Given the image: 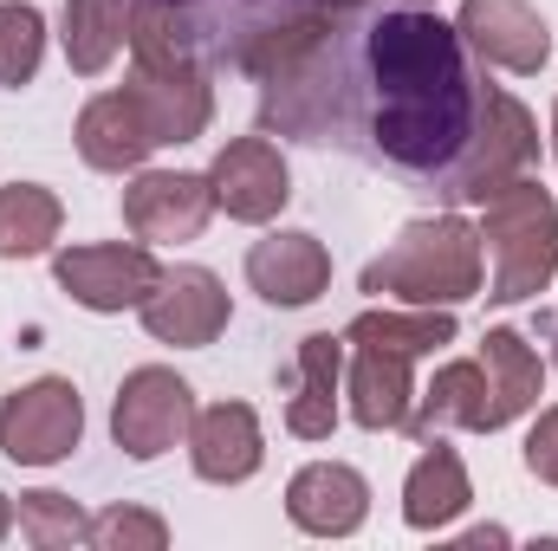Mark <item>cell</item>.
Here are the masks:
<instances>
[{"label": "cell", "mask_w": 558, "mask_h": 551, "mask_svg": "<svg viewBox=\"0 0 558 551\" xmlns=\"http://www.w3.org/2000/svg\"><path fill=\"white\" fill-rule=\"evenodd\" d=\"M371 78L377 149L403 169H448L474 131V78L461 59V33L422 7L384 13L371 26Z\"/></svg>", "instance_id": "1"}, {"label": "cell", "mask_w": 558, "mask_h": 551, "mask_svg": "<svg viewBox=\"0 0 558 551\" xmlns=\"http://www.w3.org/2000/svg\"><path fill=\"white\" fill-rule=\"evenodd\" d=\"M371 298H397V305H461L481 292V228L461 215H428L410 221L357 279Z\"/></svg>", "instance_id": "2"}, {"label": "cell", "mask_w": 558, "mask_h": 551, "mask_svg": "<svg viewBox=\"0 0 558 551\" xmlns=\"http://www.w3.org/2000/svg\"><path fill=\"white\" fill-rule=\"evenodd\" d=\"M481 247H487V298L494 305H520L533 292H546L558 273V201L553 188H539L533 175L507 182L500 195L481 201Z\"/></svg>", "instance_id": "3"}, {"label": "cell", "mask_w": 558, "mask_h": 551, "mask_svg": "<svg viewBox=\"0 0 558 551\" xmlns=\"http://www.w3.org/2000/svg\"><path fill=\"white\" fill-rule=\"evenodd\" d=\"M533 162H539L533 111L500 85H474V131L461 143V156L448 162V195L454 201H487L507 182H520Z\"/></svg>", "instance_id": "4"}, {"label": "cell", "mask_w": 558, "mask_h": 551, "mask_svg": "<svg viewBox=\"0 0 558 551\" xmlns=\"http://www.w3.org/2000/svg\"><path fill=\"white\" fill-rule=\"evenodd\" d=\"M85 434V403L65 377H39L0 403V454L20 467H52L78 448Z\"/></svg>", "instance_id": "5"}, {"label": "cell", "mask_w": 558, "mask_h": 551, "mask_svg": "<svg viewBox=\"0 0 558 551\" xmlns=\"http://www.w3.org/2000/svg\"><path fill=\"white\" fill-rule=\"evenodd\" d=\"M189 428H195V390H189L175 370L143 364V370L124 377V390H118V403H111V434H118V448H124L131 461L169 454L175 441H189Z\"/></svg>", "instance_id": "6"}, {"label": "cell", "mask_w": 558, "mask_h": 551, "mask_svg": "<svg viewBox=\"0 0 558 551\" xmlns=\"http://www.w3.org/2000/svg\"><path fill=\"white\" fill-rule=\"evenodd\" d=\"M52 279L85 305V311H137L143 298L156 292V254L149 247H124V241H105V247H65L52 254Z\"/></svg>", "instance_id": "7"}, {"label": "cell", "mask_w": 558, "mask_h": 551, "mask_svg": "<svg viewBox=\"0 0 558 551\" xmlns=\"http://www.w3.org/2000/svg\"><path fill=\"white\" fill-rule=\"evenodd\" d=\"M143 331L156 344H175V351H202L228 331V285L208 273V267H162L156 292L137 305Z\"/></svg>", "instance_id": "8"}, {"label": "cell", "mask_w": 558, "mask_h": 551, "mask_svg": "<svg viewBox=\"0 0 558 551\" xmlns=\"http://www.w3.org/2000/svg\"><path fill=\"white\" fill-rule=\"evenodd\" d=\"M208 215H215V188L208 175L189 169H143L124 188V228L143 247H182L208 228Z\"/></svg>", "instance_id": "9"}, {"label": "cell", "mask_w": 558, "mask_h": 551, "mask_svg": "<svg viewBox=\"0 0 558 551\" xmlns=\"http://www.w3.org/2000/svg\"><path fill=\"white\" fill-rule=\"evenodd\" d=\"M454 33H461V46H474L487 65L520 72V78H533V72L553 59V26H546L539 7H526V0H461Z\"/></svg>", "instance_id": "10"}, {"label": "cell", "mask_w": 558, "mask_h": 551, "mask_svg": "<svg viewBox=\"0 0 558 551\" xmlns=\"http://www.w3.org/2000/svg\"><path fill=\"white\" fill-rule=\"evenodd\" d=\"M208 188H215V208H228V221H247V228L274 221L292 201V175H286V162H279V149L267 137L228 143L215 156V169H208Z\"/></svg>", "instance_id": "11"}, {"label": "cell", "mask_w": 558, "mask_h": 551, "mask_svg": "<svg viewBox=\"0 0 558 551\" xmlns=\"http://www.w3.org/2000/svg\"><path fill=\"white\" fill-rule=\"evenodd\" d=\"M286 519L299 532H312V539H351L371 519V487L344 461H312L286 487Z\"/></svg>", "instance_id": "12"}, {"label": "cell", "mask_w": 558, "mask_h": 551, "mask_svg": "<svg viewBox=\"0 0 558 551\" xmlns=\"http://www.w3.org/2000/svg\"><path fill=\"white\" fill-rule=\"evenodd\" d=\"M189 461L208 487H241L260 474L267 461V441H260V415L247 403H215V409H195L189 428Z\"/></svg>", "instance_id": "13"}, {"label": "cell", "mask_w": 558, "mask_h": 551, "mask_svg": "<svg viewBox=\"0 0 558 551\" xmlns=\"http://www.w3.org/2000/svg\"><path fill=\"white\" fill-rule=\"evenodd\" d=\"M124 91L143 105L156 143H195L215 118V91L202 65H137Z\"/></svg>", "instance_id": "14"}, {"label": "cell", "mask_w": 558, "mask_h": 551, "mask_svg": "<svg viewBox=\"0 0 558 551\" xmlns=\"http://www.w3.org/2000/svg\"><path fill=\"white\" fill-rule=\"evenodd\" d=\"M247 285L279 311H299L331 285V254L312 234H267L247 247Z\"/></svg>", "instance_id": "15"}, {"label": "cell", "mask_w": 558, "mask_h": 551, "mask_svg": "<svg viewBox=\"0 0 558 551\" xmlns=\"http://www.w3.org/2000/svg\"><path fill=\"white\" fill-rule=\"evenodd\" d=\"M78 156L92 162V169H105V175H124V169H143L149 162V149H162L156 131H149V118H143V105L131 91H105V98H92L85 111H78Z\"/></svg>", "instance_id": "16"}, {"label": "cell", "mask_w": 558, "mask_h": 551, "mask_svg": "<svg viewBox=\"0 0 558 551\" xmlns=\"http://www.w3.org/2000/svg\"><path fill=\"white\" fill-rule=\"evenodd\" d=\"M410 364H416V357L357 344L351 377H344V390H351V421H357V428L390 434V428L410 421V409H416V377H410Z\"/></svg>", "instance_id": "17"}, {"label": "cell", "mask_w": 558, "mask_h": 551, "mask_svg": "<svg viewBox=\"0 0 558 551\" xmlns=\"http://www.w3.org/2000/svg\"><path fill=\"white\" fill-rule=\"evenodd\" d=\"M481 370H487V434L520 421L539 403V390H546V364H539V351L513 325H494L481 338Z\"/></svg>", "instance_id": "18"}, {"label": "cell", "mask_w": 558, "mask_h": 551, "mask_svg": "<svg viewBox=\"0 0 558 551\" xmlns=\"http://www.w3.org/2000/svg\"><path fill=\"white\" fill-rule=\"evenodd\" d=\"M468 500H474V487H468L461 454L448 441H428L416 454V467H410V480H403V519H410V532H448L468 513Z\"/></svg>", "instance_id": "19"}, {"label": "cell", "mask_w": 558, "mask_h": 551, "mask_svg": "<svg viewBox=\"0 0 558 551\" xmlns=\"http://www.w3.org/2000/svg\"><path fill=\"white\" fill-rule=\"evenodd\" d=\"M338 383H344V338L331 331L299 338V396L286 403V428L299 441H325L338 428Z\"/></svg>", "instance_id": "20"}, {"label": "cell", "mask_w": 558, "mask_h": 551, "mask_svg": "<svg viewBox=\"0 0 558 551\" xmlns=\"http://www.w3.org/2000/svg\"><path fill=\"white\" fill-rule=\"evenodd\" d=\"M416 441H435V428H468V434H487V370L481 357H461V364H441L428 377V390L416 396V409L403 421Z\"/></svg>", "instance_id": "21"}, {"label": "cell", "mask_w": 558, "mask_h": 551, "mask_svg": "<svg viewBox=\"0 0 558 551\" xmlns=\"http://www.w3.org/2000/svg\"><path fill=\"white\" fill-rule=\"evenodd\" d=\"M344 344H377L397 357H428L441 344H454V311L448 305H416V311H357Z\"/></svg>", "instance_id": "22"}, {"label": "cell", "mask_w": 558, "mask_h": 551, "mask_svg": "<svg viewBox=\"0 0 558 551\" xmlns=\"http://www.w3.org/2000/svg\"><path fill=\"white\" fill-rule=\"evenodd\" d=\"M59 195L39 188V182H13L0 188V260H39L52 241H59Z\"/></svg>", "instance_id": "23"}, {"label": "cell", "mask_w": 558, "mask_h": 551, "mask_svg": "<svg viewBox=\"0 0 558 551\" xmlns=\"http://www.w3.org/2000/svg\"><path fill=\"white\" fill-rule=\"evenodd\" d=\"M124 33H131V7L124 0H65V33L59 39H65V59H72L78 78H98L118 59Z\"/></svg>", "instance_id": "24"}, {"label": "cell", "mask_w": 558, "mask_h": 551, "mask_svg": "<svg viewBox=\"0 0 558 551\" xmlns=\"http://www.w3.org/2000/svg\"><path fill=\"white\" fill-rule=\"evenodd\" d=\"M39 59H46V20H39V7L0 0V85H13V91L33 85Z\"/></svg>", "instance_id": "25"}, {"label": "cell", "mask_w": 558, "mask_h": 551, "mask_svg": "<svg viewBox=\"0 0 558 551\" xmlns=\"http://www.w3.org/2000/svg\"><path fill=\"white\" fill-rule=\"evenodd\" d=\"M20 532L33 539L39 551H65V546H85L92 539V519L78 513V500H65V493H20Z\"/></svg>", "instance_id": "26"}, {"label": "cell", "mask_w": 558, "mask_h": 551, "mask_svg": "<svg viewBox=\"0 0 558 551\" xmlns=\"http://www.w3.org/2000/svg\"><path fill=\"white\" fill-rule=\"evenodd\" d=\"M92 546L98 551H162L169 546V526L143 506H111L92 519Z\"/></svg>", "instance_id": "27"}, {"label": "cell", "mask_w": 558, "mask_h": 551, "mask_svg": "<svg viewBox=\"0 0 558 551\" xmlns=\"http://www.w3.org/2000/svg\"><path fill=\"white\" fill-rule=\"evenodd\" d=\"M526 474L558 487V409H546L533 421V434H526Z\"/></svg>", "instance_id": "28"}, {"label": "cell", "mask_w": 558, "mask_h": 551, "mask_svg": "<svg viewBox=\"0 0 558 551\" xmlns=\"http://www.w3.org/2000/svg\"><path fill=\"white\" fill-rule=\"evenodd\" d=\"M461 546H507V532H500V526H474Z\"/></svg>", "instance_id": "29"}, {"label": "cell", "mask_w": 558, "mask_h": 551, "mask_svg": "<svg viewBox=\"0 0 558 551\" xmlns=\"http://www.w3.org/2000/svg\"><path fill=\"white\" fill-rule=\"evenodd\" d=\"M13 519H20V513H13V500H7V493H0V539H7V532H13Z\"/></svg>", "instance_id": "30"}, {"label": "cell", "mask_w": 558, "mask_h": 551, "mask_svg": "<svg viewBox=\"0 0 558 551\" xmlns=\"http://www.w3.org/2000/svg\"><path fill=\"white\" fill-rule=\"evenodd\" d=\"M553 156H558V105H553Z\"/></svg>", "instance_id": "31"}]
</instances>
